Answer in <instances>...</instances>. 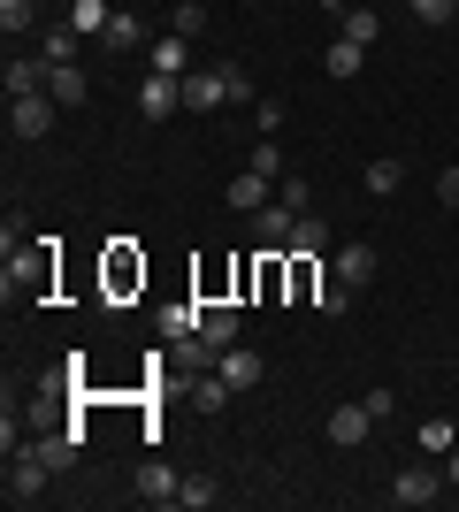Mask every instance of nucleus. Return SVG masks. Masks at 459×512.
<instances>
[{"mask_svg":"<svg viewBox=\"0 0 459 512\" xmlns=\"http://www.w3.org/2000/svg\"><path fill=\"white\" fill-rule=\"evenodd\" d=\"M54 115H62V100H54V92H23V100H8V130H16L23 146H31V138H46V130H54Z\"/></svg>","mask_w":459,"mask_h":512,"instance_id":"7ed1b4c3","label":"nucleus"},{"mask_svg":"<svg viewBox=\"0 0 459 512\" xmlns=\"http://www.w3.org/2000/svg\"><path fill=\"white\" fill-rule=\"evenodd\" d=\"M322 245H329V230H322V214L306 207V214H299V230H291V253H314V260H322Z\"/></svg>","mask_w":459,"mask_h":512,"instance_id":"5701e85b","label":"nucleus"},{"mask_svg":"<svg viewBox=\"0 0 459 512\" xmlns=\"http://www.w3.org/2000/svg\"><path fill=\"white\" fill-rule=\"evenodd\" d=\"M176 107H184V77H138V115H146V123H169Z\"/></svg>","mask_w":459,"mask_h":512,"instance_id":"20e7f679","label":"nucleus"},{"mask_svg":"<svg viewBox=\"0 0 459 512\" xmlns=\"http://www.w3.org/2000/svg\"><path fill=\"white\" fill-rule=\"evenodd\" d=\"M215 375L230 390H253V383H261V352H253V344H230V352L215 360Z\"/></svg>","mask_w":459,"mask_h":512,"instance_id":"9b49d317","label":"nucleus"},{"mask_svg":"<svg viewBox=\"0 0 459 512\" xmlns=\"http://www.w3.org/2000/svg\"><path fill=\"white\" fill-rule=\"evenodd\" d=\"M437 199H444V207H459V169H444V184H437Z\"/></svg>","mask_w":459,"mask_h":512,"instance_id":"c9c22d12","label":"nucleus"},{"mask_svg":"<svg viewBox=\"0 0 459 512\" xmlns=\"http://www.w3.org/2000/svg\"><path fill=\"white\" fill-rule=\"evenodd\" d=\"M337 31H345V39H360V46H375V39H383V16H375V8H345V16H337Z\"/></svg>","mask_w":459,"mask_h":512,"instance_id":"aec40b11","label":"nucleus"},{"mask_svg":"<svg viewBox=\"0 0 459 512\" xmlns=\"http://www.w3.org/2000/svg\"><path fill=\"white\" fill-rule=\"evenodd\" d=\"M23 245H31V230H23L16 214H8V222H0V253H23Z\"/></svg>","mask_w":459,"mask_h":512,"instance_id":"473e14b6","label":"nucleus"},{"mask_svg":"<svg viewBox=\"0 0 459 512\" xmlns=\"http://www.w3.org/2000/svg\"><path fill=\"white\" fill-rule=\"evenodd\" d=\"M46 92H54L62 107H85V100H92V77H85L77 62H54V69H46Z\"/></svg>","mask_w":459,"mask_h":512,"instance_id":"f8f14e48","label":"nucleus"},{"mask_svg":"<svg viewBox=\"0 0 459 512\" xmlns=\"http://www.w3.org/2000/svg\"><path fill=\"white\" fill-rule=\"evenodd\" d=\"M444 490H459V451H452V459H444Z\"/></svg>","mask_w":459,"mask_h":512,"instance_id":"e433bc0d","label":"nucleus"},{"mask_svg":"<svg viewBox=\"0 0 459 512\" xmlns=\"http://www.w3.org/2000/svg\"><path fill=\"white\" fill-rule=\"evenodd\" d=\"M421 451H429V459H452V451H459V421H444V413H437V421H421Z\"/></svg>","mask_w":459,"mask_h":512,"instance_id":"a211bd4d","label":"nucleus"},{"mask_svg":"<svg viewBox=\"0 0 459 512\" xmlns=\"http://www.w3.org/2000/svg\"><path fill=\"white\" fill-rule=\"evenodd\" d=\"M176 505H184V512H207V505H222V490L199 474V482H184V490H176Z\"/></svg>","mask_w":459,"mask_h":512,"instance_id":"c85d7f7f","label":"nucleus"},{"mask_svg":"<svg viewBox=\"0 0 459 512\" xmlns=\"http://www.w3.org/2000/svg\"><path fill=\"white\" fill-rule=\"evenodd\" d=\"M368 428H375V413L360 406V398H352V406H337V413L322 421V436H329L337 451H352V444H368Z\"/></svg>","mask_w":459,"mask_h":512,"instance_id":"1a4fd4ad","label":"nucleus"},{"mask_svg":"<svg viewBox=\"0 0 459 512\" xmlns=\"http://www.w3.org/2000/svg\"><path fill=\"white\" fill-rule=\"evenodd\" d=\"M268 199H276V176H261V169H245L238 184H230V207H238V214H261Z\"/></svg>","mask_w":459,"mask_h":512,"instance_id":"2eb2a0df","label":"nucleus"},{"mask_svg":"<svg viewBox=\"0 0 459 512\" xmlns=\"http://www.w3.org/2000/svg\"><path fill=\"white\" fill-rule=\"evenodd\" d=\"M299 214L306 207H291V199H268L253 222H261V253H291V230H299Z\"/></svg>","mask_w":459,"mask_h":512,"instance_id":"423d86ee","label":"nucleus"},{"mask_svg":"<svg viewBox=\"0 0 459 512\" xmlns=\"http://www.w3.org/2000/svg\"><path fill=\"white\" fill-rule=\"evenodd\" d=\"M169 31H176V39H199V31H207V8H199V0H176V8H169Z\"/></svg>","mask_w":459,"mask_h":512,"instance_id":"bb28decb","label":"nucleus"},{"mask_svg":"<svg viewBox=\"0 0 459 512\" xmlns=\"http://www.w3.org/2000/svg\"><path fill=\"white\" fill-rule=\"evenodd\" d=\"M322 69H329V77H360V69H368V46H360V39H345V31H337V39L322 46Z\"/></svg>","mask_w":459,"mask_h":512,"instance_id":"ddd939ff","label":"nucleus"},{"mask_svg":"<svg viewBox=\"0 0 459 512\" xmlns=\"http://www.w3.org/2000/svg\"><path fill=\"white\" fill-rule=\"evenodd\" d=\"M46 459H39V444H31V436H23L16 451H8V505H39L46 497Z\"/></svg>","mask_w":459,"mask_h":512,"instance_id":"f03ea898","label":"nucleus"},{"mask_svg":"<svg viewBox=\"0 0 459 512\" xmlns=\"http://www.w3.org/2000/svg\"><path fill=\"white\" fill-rule=\"evenodd\" d=\"M108 0H69V23H77V31H85V39H100V31H108Z\"/></svg>","mask_w":459,"mask_h":512,"instance_id":"412c9836","label":"nucleus"},{"mask_svg":"<svg viewBox=\"0 0 459 512\" xmlns=\"http://www.w3.org/2000/svg\"><path fill=\"white\" fill-rule=\"evenodd\" d=\"M131 283H146V260H138L131 245H115L108 253V291H131Z\"/></svg>","mask_w":459,"mask_h":512,"instance_id":"f3484780","label":"nucleus"},{"mask_svg":"<svg viewBox=\"0 0 459 512\" xmlns=\"http://www.w3.org/2000/svg\"><path fill=\"white\" fill-rule=\"evenodd\" d=\"M100 46H108V54H131V46H138V16H123V8H115L108 31H100Z\"/></svg>","mask_w":459,"mask_h":512,"instance_id":"a878e982","label":"nucleus"},{"mask_svg":"<svg viewBox=\"0 0 459 512\" xmlns=\"http://www.w3.org/2000/svg\"><path fill=\"white\" fill-rule=\"evenodd\" d=\"M352 299H360V291H352V283H337L329 276L322 291H314V306H322V321H337V314H352Z\"/></svg>","mask_w":459,"mask_h":512,"instance_id":"393cba45","label":"nucleus"},{"mask_svg":"<svg viewBox=\"0 0 459 512\" xmlns=\"http://www.w3.org/2000/svg\"><path fill=\"white\" fill-rule=\"evenodd\" d=\"M146 69H153V77H192V39H176V31H161V39H153L146 46Z\"/></svg>","mask_w":459,"mask_h":512,"instance_id":"6e6552de","label":"nucleus"},{"mask_svg":"<svg viewBox=\"0 0 459 512\" xmlns=\"http://www.w3.org/2000/svg\"><path fill=\"white\" fill-rule=\"evenodd\" d=\"M345 8H352V0H322V16H345Z\"/></svg>","mask_w":459,"mask_h":512,"instance_id":"4c0bfd02","label":"nucleus"},{"mask_svg":"<svg viewBox=\"0 0 459 512\" xmlns=\"http://www.w3.org/2000/svg\"><path fill=\"white\" fill-rule=\"evenodd\" d=\"M375 268H383V260H375V245H337V260H329V276L352 283V291H368Z\"/></svg>","mask_w":459,"mask_h":512,"instance_id":"9d476101","label":"nucleus"},{"mask_svg":"<svg viewBox=\"0 0 459 512\" xmlns=\"http://www.w3.org/2000/svg\"><path fill=\"white\" fill-rule=\"evenodd\" d=\"M77 39H85L77 23H54V31L39 39V62H77Z\"/></svg>","mask_w":459,"mask_h":512,"instance_id":"6ab92c4d","label":"nucleus"},{"mask_svg":"<svg viewBox=\"0 0 459 512\" xmlns=\"http://www.w3.org/2000/svg\"><path fill=\"white\" fill-rule=\"evenodd\" d=\"M176 490H184V482H176L161 459H146V467H138V505H176Z\"/></svg>","mask_w":459,"mask_h":512,"instance_id":"4468645a","label":"nucleus"},{"mask_svg":"<svg viewBox=\"0 0 459 512\" xmlns=\"http://www.w3.org/2000/svg\"><path fill=\"white\" fill-rule=\"evenodd\" d=\"M54 291V237H31L23 253H8V268H0V299L8 306H31Z\"/></svg>","mask_w":459,"mask_h":512,"instance_id":"f257e3e1","label":"nucleus"},{"mask_svg":"<svg viewBox=\"0 0 459 512\" xmlns=\"http://www.w3.org/2000/svg\"><path fill=\"white\" fill-rule=\"evenodd\" d=\"M184 107H192V115H215V107H230V77H222V62L184 77Z\"/></svg>","mask_w":459,"mask_h":512,"instance_id":"0eeeda50","label":"nucleus"},{"mask_svg":"<svg viewBox=\"0 0 459 512\" xmlns=\"http://www.w3.org/2000/svg\"><path fill=\"white\" fill-rule=\"evenodd\" d=\"M406 8H414L421 23H444V16H452V8H459V0H406Z\"/></svg>","mask_w":459,"mask_h":512,"instance_id":"72a5a7b5","label":"nucleus"},{"mask_svg":"<svg viewBox=\"0 0 459 512\" xmlns=\"http://www.w3.org/2000/svg\"><path fill=\"white\" fill-rule=\"evenodd\" d=\"M360 406H368V413H375V428H383V421H391V413H398V398H391V390H383V383H375L368 398H360Z\"/></svg>","mask_w":459,"mask_h":512,"instance_id":"2f4dec72","label":"nucleus"},{"mask_svg":"<svg viewBox=\"0 0 459 512\" xmlns=\"http://www.w3.org/2000/svg\"><path fill=\"white\" fill-rule=\"evenodd\" d=\"M46 69H54V62H8V100H23V92H46Z\"/></svg>","mask_w":459,"mask_h":512,"instance_id":"4be33fe9","label":"nucleus"},{"mask_svg":"<svg viewBox=\"0 0 459 512\" xmlns=\"http://www.w3.org/2000/svg\"><path fill=\"white\" fill-rule=\"evenodd\" d=\"M161 337L192 344V337H199V306H161Z\"/></svg>","mask_w":459,"mask_h":512,"instance_id":"b1692460","label":"nucleus"},{"mask_svg":"<svg viewBox=\"0 0 459 512\" xmlns=\"http://www.w3.org/2000/svg\"><path fill=\"white\" fill-rule=\"evenodd\" d=\"M0 31H8V39L31 31V0H0Z\"/></svg>","mask_w":459,"mask_h":512,"instance_id":"7c9ffc66","label":"nucleus"},{"mask_svg":"<svg viewBox=\"0 0 459 512\" xmlns=\"http://www.w3.org/2000/svg\"><path fill=\"white\" fill-rule=\"evenodd\" d=\"M322 291V268H314V253H299L291 260V299H314Z\"/></svg>","mask_w":459,"mask_h":512,"instance_id":"cd10ccee","label":"nucleus"},{"mask_svg":"<svg viewBox=\"0 0 459 512\" xmlns=\"http://www.w3.org/2000/svg\"><path fill=\"white\" fill-rule=\"evenodd\" d=\"M437 497H444V474H437V467H406V474L391 482V505H398V512H421V505H437Z\"/></svg>","mask_w":459,"mask_h":512,"instance_id":"39448f33","label":"nucleus"},{"mask_svg":"<svg viewBox=\"0 0 459 512\" xmlns=\"http://www.w3.org/2000/svg\"><path fill=\"white\" fill-rule=\"evenodd\" d=\"M222 77H230V107H238V100H253V77H245L238 62H222Z\"/></svg>","mask_w":459,"mask_h":512,"instance_id":"f704fd0d","label":"nucleus"},{"mask_svg":"<svg viewBox=\"0 0 459 512\" xmlns=\"http://www.w3.org/2000/svg\"><path fill=\"white\" fill-rule=\"evenodd\" d=\"M245 169H261V176H284V153H276V138H253V161Z\"/></svg>","mask_w":459,"mask_h":512,"instance_id":"c756f323","label":"nucleus"},{"mask_svg":"<svg viewBox=\"0 0 459 512\" xmlns=\"http://www.w3.org/2000/svg\"><path fill=\"white\" fill-rule=\"evenodd\" d=\"M360 184H368L375 199H391L398 184H406V161H398V153H383V161H368V176H360Z\"/></svg>","mask_w":459,"mask_h":512,"instance_id":"dca6fc26","label":"nucleus"}]
</instances>
